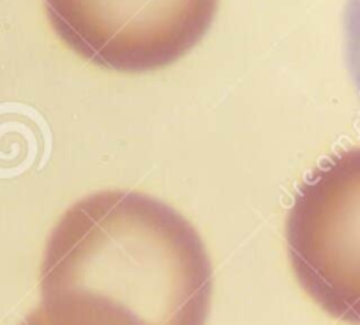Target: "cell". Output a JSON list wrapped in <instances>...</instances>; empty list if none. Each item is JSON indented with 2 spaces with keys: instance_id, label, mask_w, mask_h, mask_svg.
I'll return each instance as SVG.
<instances>
[{
  "instance_id": "obj_5",
  "label": "cell",
  "mask_w": 360,
  "mask_h": 325,
  "mask_svg": "<svg viewBox=\"0 0 360 325\" xmlns=\"http://www.w3.org/2000/svg\"><path fill=\"white\" fill-rule=\"evenodd\" d=\"M20 325H48V324L43 317V311H41L39 307H36V310H34L32 313H30Z\"/></svg>"
},
{
  "instance_id": "obj_4",
  "label": "cell",
  "mask_w": 360,
  "mask_h": 325,
  "mask_svg": "<svg viewBox=\"0 0 360 325\" xmlns=\"http://www.w3.org/2000/svg\"><path fill=\"white\" fill-rule=\"evenodd\" d=\"M345 50L349 76L360 99V0H348L346 4Z\"/></svg>"
},
{
  "instance_id": "obj_3",
  "label": "cell",
  "mask_w": 360,
  "mask_h": 325,
  "mask_svg": "<svg viewBox=\"0 0 360 325\" xmlns=\"http://www.w3.org/2000/svg\"><path fill=\"white\" fill-rule=\"evenodd\" d=\"M58 39L90 64L150 72L188 55L209 32L219 0H43Z\"/></svg>"
},
{
  "instance_id": "obj_2",
  "label": "cell",
  "mask_w": 360,
  "mask_h": 325,
  "mask_svg": "<svg viewBox=\"0 0 360 325\" xmlns=\"http://www.w3.org/2000/svg\"><path fill=\"white\" fill-rule=\"evenodd\" d=\"M286 251L304 292L328 317L360 325V147L327 158L300 184Z\"/></svg>"
},
{
  "instance_id": "obj_1",
  "label": "cell",
  "mask_w": 360,
  "mask_h": 325,
  "mask_svg": "<svg viewBox=\"0 0 360 325\" xmlns=\"http://www.w3.org/2000/svg\"><path fill=\"white\" fill-rule=\"evenodd\" d=\"M212 264L182 214L138 191L72 203L39 269L48 325H205Z\"/></svg>"
}]
</instances>
